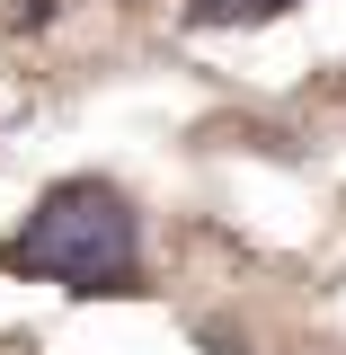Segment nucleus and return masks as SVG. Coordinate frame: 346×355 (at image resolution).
I'll return each instance as SVG.
<instances>
[{
    "instance_id": "1",
    "label": "nucleus",
    "mask_w": 346,
    "mask_h": 355,
    "mask_svg": "<svg viewBox=\"0 0 346 355\" xmlns=\"http://www.w3.org/2000/svg\"><path fill=\"white\" fill-rule=\"evenodd\" d=\"M0 266L62 284L80 302H125V293H142V214L107 178H62L27 214V231L0 240Z\"/></svg>"
},
{
    "instance_id": "2",
    "label": "nucleus",
    "mask_w": 346,
    "mask_h": 355,
    "mask_svg": "<svg viewBox=\"0 0 346 355\" xmlns=\"http://www.w3.org/2000/svg\"><path fill=\"white\" fill-rule=\"evenodd\" d=\"M293 0H187L196 27H258V18H284Z\"/></svg>"
},
{
    "instance_id": "3",
    "label": "nucleus",
    "mask_w": 346,
    "mask_h": 355,
    "mask_svg": "<svg viewBox=\"0 0 346 355\" xmlns=\"http://www.w3.org/2000/svg\"><path fill=\"white\" fill-rule=\"evenodd\" d=\"M293 9H302V0H293Z\"/></svg>"
}]
</instances>
